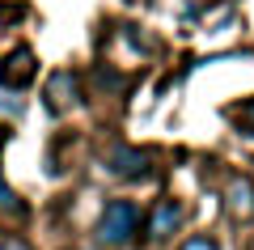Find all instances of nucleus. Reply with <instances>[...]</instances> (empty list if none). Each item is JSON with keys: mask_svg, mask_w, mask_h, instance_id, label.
Returning a JSON list of instances; mask_svg holds the SVG:
<instances>
[{"mask_svg": "<svg viewBox=\"0 0 254 250\" xmlns=\"http://www.w3.org/2000/svg\"><path fill=\"white\" fill-rule=\"evenodd\" d=\"M140 225H144V216H140V208L131 199H110L98 216V242L106 250H123V246L136 242Z\"/></svg>", "mask_w": 254, "mask_h": 250, "instance_id": "nucleus-1", "label": "nucleus"}, {"mask_svg": "<svg viewBox=\"0 0 254 250\" xmlns=\"http://www.w3.org/2000/svg\"><path fill=\"white\" fill-rule=\"evenodd\" d=\"M43 98H47V110H51V115H68L72 106H81V77L68 72V68H60L47 81Z\"/></svg>", "mask_w": 254, "mask_h": 250, "instance_id": "nucleus-2", "label": "nucleus"}, {"mask_svg": "<svg viewBox=\"0 0 254 250\" xmlns=\"http://www.w3.org/2000/svg\"><path fill=\"white\" fill-rule=\"evenodd\" d=\"M34 77H38V60H34L30 47H17V51L4 55V64H0V89H4V93L26 89Z\"/></svg>", "mask_w": 254, "mask_h": 250, "instance_id": "nucleus-3", "label": "nucleus"}, {"mask_svg": "<svg viewBox=\"0 0 254 250\" xmlns=\"http://www.w3.org/2000/svg\"><path fill=\"white\" fill-rule=\"evenodd\" d=\"M148 166H153V157H148L144 149H131V144H119L106 157V170L115 174V178H144Z\"/></svg>", "mask_w": 254, "mask_h": 250, "instance_id": "nucleus-4", "label": "nucleus"}, {"mask_svg": "<svg viewBox=\"0 0 254 250\" xmlns=\"http://www.w3.org/2000/svg\"><path fill=\"white\" fill-rule=\"evenodd\" d=\"M182 204L178 199H157V208H153V216H148V238L153 242H165V238H174L178 233V225H182Z\"/></svg>", "mask_w": 254, "mask_h": 250, "instance_id": "nucleus-5", "label": "nucleus"}, {"mask_svg": "<svg viewBox=\"0 0 254 250\" xmlns=\"http://www.w3.org/2000/svg\"><path fill=\"white\" fill-rule=\"evenodd\" d=\"M225 212L233 216V221H254V182L246 178V174H237V178L229 182V191H225Z\"/></svg>", "mask_w": 254, "mask_h": 250, "instance_id": "nucleus-6", "label": "nucleus"}, {"mask_svg": "<svg viewBox=\"0 0 254 250\" xmlns=\"http://www.w3.org/2000/svg\"><path fill=\"white\" fill-rule=\"evenodd\" d=\"M0 216H26V204H21L17 191L4 182V174H0Z\"/></svg>", "mask_w": 254, "mask_h": 250, "instance_id": "nucleus-7", "label": "nucleus"}, {"mask_svg": "<svg viewBox=\"0 0 254 250\" xmlns=\"http://www.w3.org/2000/svg\"><path fill=\"white\" fill-rule=\"evenodd\" d=\"M229 119H237V123H242L246 132L254 136V98H250V102H242V106H233V110H229Z\"/></svg>", "mask_w": 254, "mask_h": 250, "instance_id": "nucleus-8", "label": "nucleus"}, {"mask_svg": "<svg viewBox=\"0 0 254 250\" xmlns=\"http://www.w3.org/2000/svg\"><path fill=\"white\" fill-rule=\"evenodd\" d=\"M178 250H220V246H216L212 238H187V242H182Z\"/></svg>", "mask_w": 254, "mask_h": 250, "instance_id": "nucleus-9", "label": "nucleus"}, {"mask_svg": "<svg viewBox=\"0 0 254 250\" xmlns=\"http://www.w3.org/2000/svg\"><path fill=\"white\" fill-rule=\"evenodd\" d=\"M0 250H30V242H21V238H0Z\"/></svg>", "mask_w": 254, "mask_h": 250, "instance_id": "nucleus-10", "label": "nucleus"}, {"mask_svg": "<svg viewBox=\"0 0 254 250\" xmlns=\"http://www.w3.org/2000/svg\"><path fill=\"white\" fill-rule=\"evenodd\" d=\"M4 140H9V132H4V127H0V144H4Z\"/></svg>", "mask_w": 254, "mask_h": 250, "instance_id": "nucleus-11", "label": "nucleus"}]
</instances>
